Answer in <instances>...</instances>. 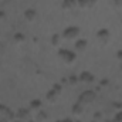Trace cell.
<instances>
[{
  "label": "cell",
  "mask_w": 122,
  "mask_h": 122,
  "mask_svg": "<svg viewBox=\"0 0 122 122\" xmlns=\"http://www.w3.org/2000/svg\"><path fill=\"white\" fill-rule=\"evenodd\" d=\"M11 122H23V121H20V119H19V121H11Z\"/></svg>",
  "instance_id": "ffe728a7"
},
{
  "label": "cell",
  "mask_w": 122,
  "mask_h": 122,
  "mask_svg": "<svg viewBox=\"0 0 122 122\" xmlns=\"http://www.w3.org/2000/svg\"><path fill=\"white\" fill-rule=\"evenodd\" d=\"M14 43L16 44H23L24 41H26V37H24V34H21V33H17V34H14Z\"/></svg>",
  "instance_id": "9a60e30c"
},
{
  "label": "cell",
  "mask_w": 122,
  "mask_h": 122,
  "mask_svg": "<svg viewBox=\"0 0 122 122\" xmlns=\"http://www.w3.org/2000/svg\"><path fill=\"white\" fill-rule=\"evenodd\" d=\"M71 112H72V117H74V118H80V117L84 114V107H82V105H80V104L77 102V104L72 107Z\"/></svg>",
  "instance_id": "5bb4252c"
},
{
  "label": "cell",
  "mask_w": 122,
  "mask_h": 122,
  "mask_svg": "<svg viewBox=\"0 0 122 122\" xmlns=\"http://www.w3.org/2000/svg\"><path fill=\"white\" fill-rule=\"evenodd\" d=\"M60 88L58 87H54L53 90H50V91L47 92V95H46V98H47V101L50 102V104H57L58 102V99H60Z\"/></svg>",
  "instance_id": "8992f818"
},
{
  "label": "cell",
  "mask_w": 122,
  "mask_h": 122,
  "mask_svg": "<svg viewBox=\"0 0 122 122\" xmlns=\"http://www.w3.org/2000/svg\"><path fill=\"white\" fill-rule=\"evenodd\" d=\"M14 121V115L11 109L3 104H0V122H11Z\"/></svg>",
  "instance_id": "5b68a950"
},
{
  "label": "cell",
  "mask_w": 122,
  "mask_h": 122,
  "mask_svg": "<svg viewBox=\"0 0 122 122\" xmlns=\"http://www.w3.org/2000/svg\"><path fill=\"white\" fill-rule=\"evenodd\" d=\"M78 81H80L81 84L91 85L92 82H95V77L92 75L90 71H84V72H81V75L78 77Z\"/></svg>",
  "instance_id": "ba28073f"
},
{
  "label": "cell",
  "mask_w": 122,
  "mask_h": 122,
  "mask_svg": "<svg viewBox=\"0 0 122 122\" xmlns=\"http://www.w3.org/2000/svg\"><path fill=\"white\" fill-rule=\"evenodd\" d=\"M114 4H115V7H117V9L122 10V0H114Z\"/></svg>",
  "instance_id": "2e32d148"
},
{
  "label": "cell",
  "mask_w": 122,
  "mask_h": 122,
  "mask_svg": "<svg viewBox=\"0 0 122 122\" xmlns=\"http://www.w3.org/2000/svg\"><path fill=\"white\" fill-rule=\"evenodd\" d=\"M97 37V41L101 44V46H108L111 43V31L108 29H99L95 34Z\"/></svg>",
  "instance_id": "277c9868"
},
{
  "label": "cell",
  "mask_w": 122,
  "mask_h": 122,
  "mask_svg": "<svg viewBox=\"0 0 122 122\" xmlns=\"http://www.w3.org/2000/svg\"><path fill=\"white\" fill-rule=\"evenodd\" d=\"M61 7L64 11H72L77 7V0H62Z\"/></svg>",
  "instance_id": "8fae6325"
},
{
  "label": "cell",
  "mask_w": 122,
  "mask_h": 122,
  "mask_svg": "<svg viewBox=\"0 0 122 122\" xmlns=\"http://www.w3.org/2000/svg\"><path fill=\"white\" fill-rule=\"evenodd\" d=\"M4 16H6V14H4L3 11H0V20H3V19H4Z\"/></svg>",
  "instance_id": "ac0fdd59"
},
{
  "label": "cell",
  "mask_w": 122,
  "mask_h": 122,
  "mask_svg": "<svg viewBox=\"0 0 122 122\" xmlns=\"http://www.w3.org/2000/svg\"><path fill=\"white\" fill-rule=\"evenodd\" d=\"M40 111H41V101H38V99L31 101L30 105H29V112L31 115H37Z\"/></svg>",
  "instance_id": "30bf717a"
},
{
  "label": "cell",
  "mask_w": 122,
  "mask_h": 122,
  "mask_svg": "<svg viewBox=\"0 0 122 122\" xmlns=\"http://www.w3.org/2000/svg\"><path fill=\"white\" fill-rule=\"evenodd\" d=\"M87 47H88V41L84 40V38H78L75 43H74V51L77 54H82L87 51Z\"/></svg>",
  "instance_id": "52a82bcc"
},
{
  "label": "cell",
  "mask_w": 122,
  "mask_h": 122,
  "mask_svg": "<svg viewBox=\"0 0 122 122\" xmlns=\"http://www.w3.org/2000/svg\"><path fill=\"white\" fill-rule=\"evenodd\" d=\"M117 121L122 122V112H121V114H118V115H117Z\"/></svg>",
  "instance_id": "e0dca14e"
},
{
  "label": "cell",
  "mask_w": 122,
  "mask_h": 122,
  "mask_svg": "<svg viewBox=\"0 0 122 122\" xmlns=\"http://www.w3.org/2000/svg\"><path fill=\"white\" fill-rule=\"evenodd\" d=\"M62 38L65 40V41H70V43H75L80 37H81V30H80V27H77V26H70V27H67L65 30L62 31Z\"/></svg>",
  "instance_id": "7a4b0ae2"
},
{
  "label": "cell",
  "mask_w": 122,
  "mask_h": 122,
  "mask_svg": "<svg viewBox=\"0 0 122 122\" xmlns=\"http://www.w3.org/2000/svg\"><path fill=\"white\" fill-rule=\"evenodd\" d=\"M62 40H64V38H62V36H61V34H53V37H51V46L60 50Z\"/></svg>",
  "instance_id": "4fadbf2b"
},
{
  "label": "cell",
  "mask_w": 122,
  "mask_h": 122,
  "mask_svg": "<svg viewBox=\"0 0 122 122\" xmlns=\"http://www.w3.org/2000/svg\"><path fill=\"white\" fill-rule=\"evenodd\" d=\"M62 122H72V121H70V119H65V121H62Z\"/></svg>",
  "instance_id": "d6986e66"
},
{
  "label": "cell",
  "mask_w": 122,
  "mask_h": 122,
  "mask_svg": "<svg viewBox=\"0 0 122 122\" xmlns=\"http://www.w3.org/2000/svg\"><path fill=\"white\" fill-rule=\"evenodd\" d=\"M24 19L27 20V21H36V19H37V11L34 10V9H29V10H26L24 11Z\"/></svg>",
  "instance_id": "7c38bea8"
},
{
  "label": "cell",
  "mask_w": 122,
  "mask_h": 122,
  "mask_svg": "<svg viewBox=\"0 0 122 122\" xmlns=\"http://www.w3.org/2000/svg\"><path fill=\"white\" fill-rule=\"evenodd\" d=\"M95 98H97V94L94 91H91V90H87V91H84V92L80 94V97H78V104L82 105V107L91 105V104H94Z\"/></svg>",
  "instance_id": "3957f363"
},
{
  "label": "cell",
  "mask_w": 122,
  "mask_h": 122,
  "mask_svg": "<svg viewBox=\"0 0 122 122\" xmlns=\"http://www.w3.org/2000/svg\"><path fill=\"white\" fill-rule=\"evenodd\" d=\"M57 56H58V60H60L64 65H67V67L74 65V64H75V61H77V53H75L74 50L60 48V50H58V53H57Z\"/></svg>",
  "instance_id": "6da1fadb"
},
{
  "label": "cell",
  "mask_w": 122,
  "mask_h": 122,
  "mask_svg": "<svg viewBox=\"0 0 122 122\" xmlns=\"http://www.w3.org/2000/svg\"><path fill=\"white\" fill-rule=\"evenodd\" d=\"M97 4V0H77V7L81 10H91Z\"/></svg>",
  "instance_id": "9c48e42d"
}]
</instances>
